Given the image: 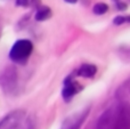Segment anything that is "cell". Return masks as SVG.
I'll return each instance as SVG.
<instances>
[{
    "mask_svg": "<svg viewBox=\"0 0 130 129\" xmlns=\"http://www.w3.org/2000/svg\"><path fill=\"white\" fill-rule=\"evenodd\" d=\"M53 16V11L49 7L41 5L40 7L36 9V14H34V20L37 22H43V21L49 20Z\"/></svg>",
    "mask_w": 130,
    "mask_h": 129,
    "instance_id": "8",
    "label": "cell"
},
{
    "mask_svg": "<svg viewBox=\"0 0 130 129\" xmlns=\"http://www.w3.org/2000/svg\"><path fill=\"white\" fill-rule=\"evenodd\" d=\"M83 87L75 80V75L70 74L66 77L63 84V89H62V97L65 102H70L76 94H79L82 90Z\"/></svg>",
    "mask_w": 130,
    "mask_h": 129,
    "instance_id": "5",
    "label": "cell"
},
{
    "mask_svg": "<svg viewBox=\"0 0 130 129\" xmlns=\"http://www.w3.org/2000/svg\"><path fill=\"white\" fill-rule=\"evenodd\" d=\"M123 23H130V15L128 16L118 15L117 17L113 18V24L114 25H122Z\"/></svg>",
    "mask_w": 130,
    "mask_h": 129,
    "instance_id": "11",
    "label": "cell"
},
{
    "mask_svg": "<svg viewBox=\"0 0 130 129\" xmlns=\"http://www.w3.org/2000/svg\"><path fill=\"white\" fill-rule=\"evenodd\" d=\"M33 52V43L29 39H18L10 48L9 58L16 64H25Z\"/></svg>",
    "mask_w": 130,
    "mask_h": 129,
    "instance_id": "3",
    "label": "cell"
},
{
    "mask_svg": "<svg viewBox=\"0 0 130 129\" xmlns=\"http://www.w3.org/2000/svg\"><path fill=\"white\" fill-rule=\"evenodd\" d=\"M108 10V5L105 2H97L92 7V13L95 15H104Z\"/></svg>",
    "mask_w": 130,
    "mask_h": 129,
    "instance_id": "10",
    "label": "cell"
},
{
    "mask_svg": "<svg viewBox=\"0 0 130 129\" xmlns=\"http://www.w3.org/2000/svg\"><path fill=\"white\" fill-rule=\"evenodd\" d=\"M0 84H1L4 90H6L7 93L13 91L17 86V72H16L15 69H7L0 78Z\"/></svg>",
    "mask_w": 130,
    "mask_h": 129,
    "instance_id": "6",
    "label": "cell"
},
{
    "mask_svg": "<svg viewBox=\"0 0 130 129\" xmlns=\"http://www.w3.org/2000/svg\"><path fill=\"white\" fill-rule=\"evenodd\" d=\"M97 73V68L94 64H82L78 70L74 72L75 77L82 78H92Z\"/></svg>",
    "mask_w": 130,
    "mask_h": 129,
    "instance_id": "7",
    "label": "cell"
},
{
    "mask_svg": "<svg viewBox=\"0 0 130 129\" xmlns=\"http://www.w3.org/2000/svg\"><path fill=\"white\" fill-rule=\"evenodd\" d=\"M65 2H67V4H75L78 0H64Z\"/></svg>",
    "mask_w": 130,
    "mask_h": 129,
    "instance_id": "13",
    "label": "cell"
},
{
    "mask_svg": "<svg viewBox=\"0 0 130 129\" xmlns=\"http://www.w3.org/2000/svg\"><path fill=\"white\" fill-rule=\"evenodd\" d=\"M115 6H117V9L120 11H124L128 9V5L126 2H122V1H118L115 2Z\"/></svg>",
    "mask_w": 130,
    "mask_h": 129,
    "instance_id": "12",
    "label": "cell"
},
{
    "mask_svg": "<svg viewBox=\"0 0 130 129\" xmlns=\"http://www.w3.org/2000/svg\"><path fill=\"white\" fill-rule=\"evenodd\" d=\"M15 5L17 7H23V8L32 7V8L37 9L42 5V2H41V0H16Z\"/></svg>",
    "mask_w": 130,
    "mask_h": 129,
    "instance_id": "9",
    "label": "cell"
},
{
    "mask_svg": "<svg viewBox=\"0 0 130 129\" xmlns=\"http://www.w3.org/2000/svg\"><path fill=\"white\" fill-rule=\"evenodd\" d=\"M113 1H114V2H118V1H120V0H113Z\"/></svg>",
    "mask_w": 130,
    "mask_h": 129,
    "instance_id": "14",
    "label": "cell"
},
{
    "mask_svg": "<svg viewBox=\"0 0 130 129\" xmlns=\"http://www.w3.org/2000/svg\"><path fill=\"white\" fill-rule=\"evenodd\" d=\"M96 129H130V103L111 105L98 118Z\"/></svg>",
    "mask_w": 130,
    "mask_h": 129,
    "instance_id": "1",
    "label": "cell"
},
{
    "mask_svg": "<svg viewBox=\"0 0 130 129\" xmlns=\"http://www.w3.org/2000/svg\"><path fill=\"white\" fill-rule=\"evenodd\" d=\"M0 129H37L32 117L24 110H15L0 121Z\"/></svg>",
    "mask_w": 130,
    "mask_h": 129,
    "instance_id": "2",
    "label": "cell"
},
{
    "mask_svg": "<svg viewBox=\"0 0 130 129\" xmlns=\"http://www.w3.org/2000/svg\"><path fill=\"white\" fill-rule=\"evenodd\" d=\"M89 111V107H85L80 111H76L74 113L70 114L67 118L64 119L59 129H80L81 126L85 122V120L87 119Z\"/></svg>",
    "mask_w": 130,
    "mask_h": 129,
    "instance_id": "4",
    "label": "cell"
}]
</instances>
